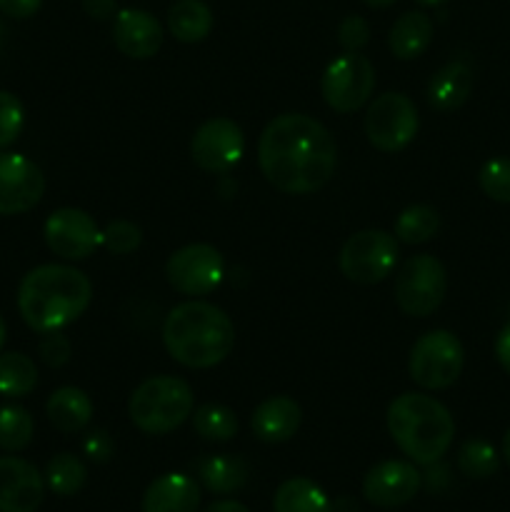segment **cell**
<instances>
[{
  "label": "cell",
  "instance_id": "d590c367",
  "mask_svg": "<svg viewBox=\"0 0 510 512\" xmlns=\"http://www.w3.org/2000/svg\"><path fill=\"white\" fill-rule=\"evenodd\" d=\"M338 40L345 48V53H360L370 40L368 20L360 15H348L338 28Z\"/></svg>",
  "mask_w": 510,
  "mask_h": 512
},
{
  "label": "cell",
  "instance_id": "ba28073f",
  "mask_svg": "<svg viewBox=\"0 0 510 512\" xmlns=\"http://www.w3.org/2000/svg\"><path fill=\"white\" fill-rule=\"evenodd\" d=\"M365 138L380 153H398L418 135V108L405 93H383L370 103L363 120Z\"/></svg>",
  "mask_w": 510,
  "mask_h": 512
},
{
  "label": "cell",
  "instance_id": "603a6c76",
  "mask_svg": "<svg viewBox=\"0 0 510 512\" xmlns=\"http://www.w3.org/2000/svg\"><path fill=\"white\" fill-rule=\"evenodd\" d=\"M430 40H433V20L420 10H410L400 15L390 28L388 48L398 60H415L428 50Z\"/></svg>",
  "mask_w": 510,
  "mask_h": 512
},
{
  "label": "cell",
  "instance_id": "9a60e30c",
  "mask_svg": "<svg viewBox=\"0 0 510 512\" xmlns=\"http://www.w3.org/2000/svg\"><path fill=\"white\" fill-rule=\"evenodd\" d=\"M423 488V475L408 460H383L373 465L363 478V498L375 508L408 505Z\"/></svg>",
  "mask_w": 510,
  "mask_h": 512
},
{
  "label": "cell",
  "instance_id": "7402d4cb",
  "mask_svg": "<svg viewBox=\"0 0 510 512\" xmlns=\"http://www.w3.org/2000/svg\"><path fill=\"white\" fill-rule=\"evenodd\" d=\"M198 480L205 485V490L215 495L238 493L248 483V463L238 455H205L195 463Z\"/></svg>",
  "mask_w": 510,
  "mask_h": 512
},
{
  "label": "cell",
  "instance_id": "6da1fadb",
  "mask_svg": "<svg viewBox=\"0 0 510 512\" xmlns=\"http://www.w3.org/2000/svg\"><path fill=\"white\" fill-rule=\"evenodd\" d=\"M258 165L275 190L308 195L333 178L338 145L320 120L303 113H285L270 120L260 133Z\"/></svg>",
  "mask_w": 510,
  "mask_h": 512
},
{
  "label": "cell",
  "instance_id": "4fadbf2b",
  "mask_svg": "<svg viewBox=\"0 0 510 512\" xmlns=\"http://www.w3.org/2000/svg\"><path fill=\"white\" fill-rule=\"evenodd\" d=\"M45 243L63 260H85L100 245V228L85 210L58 208L45 220Z\"/></svg>",
  "mask_w": 510,
  "mask_h": 512
},
{
  "label": "cell",
  "instance_id": "f546056e",
  "mask_svg": "<svg viewBox=\"0 0 510 512\" xmlns=\"http://www.w3.org/2000/svg\"><path fill=\"white\" fill-rule=\"evenodd\" d=\"M35 433L33 415L20 405H3L0 408V450L20 453L30 445Z\"/></svg>",
  "mask_w": 510,
  "mask_h": 512
},
{
  "label": "cell",
  "instance_id": "f35d334b",
  "mask_svg": "<svg viewBox=\"0 0 510 512\" xmlns=\"http://www.w3.org/2000/svg\"><path fill=\"white\" fill-rule=\"evenodd\" d=\"M425 468H428V473L423 475V485H425V488H428L430 493H443V490L450 485L448 465H443L438 460V463L425 465Z\"/></svg>",
  "mask_w": 510,
  "mask_h": 512
},
{
  "label": "cell",
  "instance_id": "d6a6232c",
  "mask_svg": "<svg viewBox=\"0 0 510 512\" xmlns=\"http://www.w3.org/2000/svg\"><path fill=\"white\" fill-rule=\"evenodd\" d=\"M480 190L495 203H510V158H493L480 168Z\"/></svg>",
  "mask_w": 510,
  "mask_h": 512
},
{
  "label": "cell",
  "instance_id": "ee69618b",
  "mask_svg": "<svg viewBox=\"0 0 510 512\" xmlns=\"http://www.w3.org/2000/svg\"><path fill=\"white\" fill-rule=\"evenodd\" d=\"M363 3L370 5V8H390L395 0H363Z\"/></svg>",
  "mask_w": 510,
  "mask_h": 512
},
{
  "label": "cell",
  "instance_id": "9c48e42d",
  "mask_svg": "<svg viewBox=\"0 0 510 512\" xmlns=\"http://www.w3.org/2000/svg\"><path fill=\"white\" fill-rule=\"evenodd\" d=\"M338 265L353 283H383L398 265V238L385 230H360L345 240Z\"/></svg>",
  "mask_w": 510,
  "mask_h": 512
},
{
  "label": "cell",
  "instance_id": "ffe728a7",
  "mask_svg": "<svg viewBox=\"0 0 510 512\" xmlns=\"http://www.w3.org/2000/svg\"><path fill=\"white\" fill-rule=\"evenodd\" d=\"M473 90V70L463 60L443 65L428 83V103L440 113L458 110Z\"/></svg>",
  "mask_w": 510,
  "mask_h": 512
},
{
  "label": "cell",
  "instance_id": "f6af8a7d",
  "mask_svg": "<svg viewBox=\"0 0 510 512\" xmlns=\"http://www.w3.org/2000/svg\"><path fill=\"white\" fill-rule=\"evenodd\" d=\"M5 335H8V328H5V320H3V315H0V350H3V345H5Z\"/></svg>",
  "mask_w": 510,
  "mask_h": 512
},
{
  "label": "cell",
  "instance_id": "d4e9b609",
  "mask_svg": "<svg viewBox=\"0 0 510 512\" xmlns=\"http://www.w3.org/2000/svg\"><path fill=\"white\" fill-rule=\"evenodd\" d=\"M273 512H335L333 500L318 483L308 478H290L273 495Z\"/></svg>",
  "mask_w": 510,
  "mask_h": 512
},
{
  "label": "cell",
  "instance_id": "4316f807",
  "mask_svg": "<svg viewBox=\"0 0 510 512\" xmlns=\"http://www.w3.org/2000/svg\"><path fill=\"white\" fill-rule=\"evenodd\" d=\"M190 418H193L195 435H200L203 440H210V443H228L240 430V423L233 410L218 403L200 405V408L193 410Z\"/></svg>",
  "mask_w": 510,
  "mask_h": 512
},
{
  "label": "cell",
  "instance_id": "f1b7e54d",
  "mask_svg": "<svg viewBox=\"0 0 510 512\" xmlns=\"http://www.w3.org/2000/svg\"><path fill=\"white\" fill-rule=\"evenodd\" d=\"M440 228L438 210L430 208V205H408L403 213L395 220V238L405 245H420L428 243Z\"/></svg>",
  "mask_w": 510,
  "mask_h": 512
},
{
  "label": "cell",
  "instance_id": "7bdbcfd3",
  "mask_svg": "<svg viewBox=\"0 0 510 512\" xmlns=\"http://www.w3.org/2000/svg\"><path fill=\"white\" fill-rule=\"evenodd\" d=\"M503 458H505V463L510 465V428L505 430V435H503Z\"/></svg>",
  "mask_w": 510,
  "mask_h": 512
},
{
  "label": "cell",
  "instance_id": "7a4b0ae2",
  "mask_svg": "<svg viewBox=\"0 0 510 512\" xmlns=\"http://www.w3.org/2000/svg\"><path fill=\"white\" fill-rule=\"evenodd\" d=\"M93 285L88 275L70 265H38L30 270L18 288L20 318L35 333L63 330L88 310Z\"/></svg>",
  "mask_w": 510,
  "mask_h": 512
},
{
  "label": "cell",
  "instance_id": "30bf717a",
  "mask_svg": "<svg viewBox=\"0 0 510 512\" xmlns=\"http://www.w3.org/2000/svg\"><path fill=\"white\" fill-rule=\"evenodd\" d=\"M375 88V68L365 55L343 53L330 60L320 80L328 108L335 113H355L370 100Z\"/></svg>",
  "mask_w": 510,
  "mask_h": 512
},
{
  "label": "cell",
  "instance_id": "8fae6325",
  "mask_svg": "<svg viewBox=\"0 0 510 512\" xmlns=\"http://www.w3.org/2000/svg\"><path fill=\"white\" fill-rule=\"evenodd\" d=\"M165 278L170 288L178 290L180 295L200 298V295L213 293L225 278L223 253L208 243L185 245L168 258Z\"/></svg>",
  "mask_w": 510,
  "mask_h": 512
},
{
  "label": "cell",
  "instance_id": "7dc6e473",
  "mask_svg": "<svg viewBox=\"0 0 510 512\" xmlns=\"http://www.w3.org/2000/svg\"><path fill=\"white\" fill-rule=\"evenodd\" d=\"M3 40H5V30H3V25H0V48H3Z\"/></svg>",
  "mask_w": 510,
  "mask_h": 512
},
{
  "label": "cell",
  "instance_id": "4dcf8cb0",
  "mask_svg": "<svg viewBox=\"0 0 510 512\" xmlns=\"http://www.w3.org/2000/svg\"><path fill=\"white\" fill-rule=\"evenodd\" d=\"M500 455L488 440H465L458 450V470L470 480H485L498 473Z\"/></svg>",
  "mask_w": 510,
  "mask_h": 512
},
{
  "label": "cell",
  "instance_id": "3957f363",
  "mask_svg": "<svg viewBox=\"0 0 510 512\" xmlns=\"http://www.w3.org/2000/svg\"><path fill=\"white\" fill-rule=\"evenodd\" d=\"M163 345L170 358L183 368H215L233 350L235 325L218 305L188 300L175 305L165 318Z\"/></svg>",
  "mask_w": 510,
  "mask_h": 512
},
{
  "label": "cell",
  "instance_id": "52a82bcc",
  "mask_svg": "<svg viewBox=\"0 0 510 512\" xmlns=\"http://www.w3.org/2000/svg\"><path fill=\"white\" fill-rule=\"evenodd\" d=\"M448 293V273L435 255H413L395 275V303L410 318H428Z\"/></svg>",
  "mask_w": 510,
  "mask_h": 512
},
{
  "label": "cell",
  "instance_id": "cb8c5ba5",
  "mask_svg": "<svg viewBox=\"0 0 510 512\" xmlns=\"http://www.w3.org/2000/svg\"><path fill=\"white\" fill-rule=\"evenodd\" d=\"M168 30L180 43H200L213 30V10L203 0H175L168 10Z\"/></svg>",
  "mask_w": 510,
  "mask_h": 512
},
{
  "label": "cell",
  "instance_id": "2e32d148",
  "mask_svg": "<svg viewBox=\"0 0 510 512\" xmlns=\"http://www.w3.org/2000/svg\"><path fill=\"white\" fill-rule=\"evenodd\" d=\"M45 478L15 455L0 458V512H35L43 505Z\"/></svg>",
  "mask_w": 510,
  "mask_h": 512
},
{
  "label": "cell",
  "instance_id": "44dd1931",
  "mask_svg": "<svg viewBox=\"0 0 510 512\" xmlns=\"http://www.w3.org/2000/svg\"><path fill=\"white\" fill-rule=\"evenodd\" d=\"M45 413L60 433H80L93 420V400L83 388L65 385L50 395L45 403Z\"/></svg>",
  "mask_w": 510,
  "mask_h": 512
},
{
  "label": "cell",
  "instance_id": "e575fe53",
  "mask_svg": "<svg viewBox=\"0 0 510 512\" xmlns=\"http://www.w3.org/2000/svg\"><path fill=\"white\" fill-rule=\"evenodd\" d=\"M38 353L48 368H63L70 360V340L60 330H50V333H43V338H40Z\"/></svg>",
  "mask_w": 510,
  "mask_h": 512
},
{
  "label": "cell",
  "instance_id": "d6986e66",
  "mask_svg": "<svg viewBox=\"0 0 510 512\" xmlns=\"http://www.w3.org/2000/svg\"><path fill=\"white\" fill-rule=\"evenodd\" d=\"M300 420H303V410H300V405L293 398L273 395V398L263 400L255 408L250 425H253L255 438L263 440V443L278 445L298 433Z\"/></svg>",
  "mask_w": 510,
  "mask_h": 512
},
{
  "label": "cell",
  "instance_id": "277c9868",
  "mask_svg": "<svg viewBox=\"0 0 510 512\" xmlns=\"http://www.w3.org/2000/svg\"><path fill=\"white\" fill-rule=\"evenodd\" d=\"M388 433L400 453L415 465L443 460L455 438V420L440 400L423 393H403L388 405Z\"/></svg>",
  "mask_w": 510,
  "mask_h": 512
},
{
  "label": "cell",
  "instance_id": "74e56055",
  "mask_svg": "<svg viewBox=\"0 0 510 512\" xmlns=\"http://www.w3.org/2000/svg\"><path fill=\"white\" fill-rule=\"evenodd\" d=\"M40 5H43V0H0V13L15 20H25L38 13Z\"/></svg>",
  "mask_w": 510,
  "mask_h": 512
},
{
  "label": "cell",
  "instance_id": "8d00e7d4",
  "mask_svg": "<svg viewBox=\"0 0 510 512\" xmlns=\"http://www.w3.org/2000/svg\"><path fill=\"white\" fill-rule=\"evenodd\" d=\"M113 450L115 443L108 430L95 428L83 438V455L88 460H93V463H108L113 458Z\"/></svg>",
  "mask_w": 510,
  "mask_h": 512
},
{
  "label": "cell",
  "instance_id": "ac0fdd59",
  "mask_svg": "<svg viewBox=\"0 0 510 512\" xmlns=\"http://www.w3.org/2000/svg\"><path fill=\"white\" fill-rule=\"evenodd\" d=\"M200 485L185 473H165L145 488L143 512H198Z\"/></svg>",
  "mask_w": 510,
  "mask_h": 512
},
{
  "label": "cell",
  "instance_id": "ab89813d",
  "mask_svg": "<svg viewBox=\"0 0 510 512\" xmlns=\"http://www.w3.org/2000/svg\"><path fill=\"white\" fill-rule=\"evenodd\" d=\"M83 10L93 20H108L118 13V0H83Z\"/></svg>",
  "mask_w": 510,
  "mask_h": 512
},
{
  "label": "cell",
  "instance_id": "83f0119b",
  "mask_svg": "<svg viewBox=\"0 0 510 512\" xmlns=\"http://www.w3.org/2000/svg\"><path fill=\"white\" fill-rule=\"evenodd\" d=\"M85 480H88V468L73 453H58L50 458L45 468V488H50L60 498L80 493L85 488Z\"/></svg>",
  "mask_w": 510,
  "mask_h": 512
},
{
  "label": "cell",
  "instance_id": "8992f818",
  "mask_svg": "<svg viewBox=\"0 0 510 512\" xmlns=\"http://www.w3.org/2000/svg\"><path fill=\"white\" fill-rule=\"evenodd\" d=\"M465 350L458 335L450 330H430L410 348L408 373L423 390H445L460 378Z\"/></svg>",
  "mask_w": 510,
  "mask_h": 512
},
{
  "label": "cell",
  "instance_id": "bcb514c9",
  "mask_svg": "<svg viewBox=\"0 0 510 512\" xmlns=\"http://www.w3.org/2000/svg\"><path fill=\"white\" fill-rule=\"evenodd\" d=\"M415 3H420V5H440V3H445V0H415Z\"/></svg>",
  "mask_w": 510,
  "mask_h": 512
},
{
  "label": "cell",
  "instance_id": "1f68e13d",
  "mask_svg": "<svg viewBox=\"0 0 510 512\" xmlns=\"http://www.w3.org/2000/svg\"><path fill=\"white\" fill-rule=\"evenodd\" d=\"M143 243V230L130 220H113L100 230V245L113 255H130Z\"/></svg>",
  "mask_w": 510,
  "mask_h": 512
},
{
  "label": "cell",
  "instance_id": "836d02e7",
  "mask_svg": "<svg viewBox=\"0 0 510 512\" xmlns=\"http://www.w3.org/2000/svg\"><path fill=\"white\" fill-rule=\"evenodd\" d=\"M25 125L23 103L8 90H0V148H8L18 140Z\"/></svg>",
  "mask_w": 510,
  "mask_h": 512
},
{
  "label": "cell",
  "instance_id": "5bb4252c",
  "mask_svg": "<svg viewBox=\"0 0 510 512\" xmlns=\"http://www.w3.org/2000/svg\"><path fill=\"white\" fill-rule=\"evenodd\" d=\"M45 193V175L20 153H0V215L33 210Z\"/></svg>",
  "mask_w": 510,
  "mask_h": 512
},
{
  "label": "cell",
  "instance_id": "484cf974",
  "mask_svg": "<svg viewBox=\"0 0 510 512\" xmlns=\"http://www.w3.org/2000/svg\"><path fill=\"white\" fill-rule=\"evenodd\" d=\"M38 385V368L23 353H0V395L25 398Z\"/></svg>",
  "mask_w": 510,
  "mask_h": 512
},
{
  "label": "cell",
  "instance_id": "b9f144b4",
  "mask_svg": "<svg viewBox=\"0 0 510 512\" xmlns=\"http://www.w3.org/2000/svg\"><path fill=\"white\" fill-rule=\"evenodd\" d=\"M203 512H250L243 503L238 500H218V503L208 505Z\"/></svg>",
  "mask_w": 510,
  "mask_h": 512
},
{
  "label": "cell",
  "instance_id": "60d3db41",
  "mask_svg": "<svg viewBox=\"0 0 510 512\" xmlns=\"http://www.w3.org/2000/svg\"><path fill=\"white\" fill-rule=\"evenodd\" d=\"M495 358H498L500 368L510 375V323H505L495 338Z\"/></svg>",
  "mask_w": 510,
  "mask_h": 512
},
{
  "label": "cell",
  "instance_id": "5b68a950",
  "mask_svg": "<svg viewBox=\"0 0 510 512\" xmlns=\"http://www.w3.org/2000/svg\"><path fill=\"white\" fill-rule=\"evenodd\" d=\"M193 410V388L175 375H155L143 380L128 400L130 420L148 435L173 433L193 415Z\"/></svg>",
  "mask_w": 510,
  "mask_h": 512
},
{
  "label": "cell",
  "instance_id": "7c38bea8",
  "mask_svg": "<svg viewBox=\"0 0 510 512\" xmlns=\"http://www.w3.org/2000/svg\"><path fill=\"white\" fill-rule=\"evenodd\" d=\"M245 153V135L235 120L210 118L190 140V158L205 173H228Z\"/></svg>",
  "mask_w": 510,
  "mask_h": 512
},
{
  "label": "cell",
  "instance_id": "e0dca14e",
  "mask_svg": "<svg viewBox=\"0 0 510 512\" xmlns=\"http://www.w3.org/2000/svg\"><path fill=\"white\" fill-rule=\"evenodd\" d=\"M115 48L133 60H148L163 45V25L155 15L140 8H125L113 20Z\"/></svg>",
  "mask_w": 510,
  "mask_h": 512
}]
</instances>
